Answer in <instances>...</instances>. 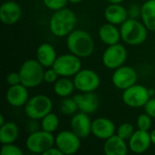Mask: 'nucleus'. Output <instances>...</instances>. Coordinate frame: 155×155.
<instances>
[{"label":"nucleus","mask_w":155,"mask_h":155,"mask_svg":"<svg viewBox=\"0 0 155 155\" xmlns=\"http://www.w3.org/2000/svg\"><path fill=\"white\" fill-rule=\"evenodd\" d=\"M66 46L70 53L80 58H86L94 51V40L85 30L74 29L66 36Z\"/></svg>","instance_id":"f257e3e1"},{"label":"nucleus","mask_w":155,"mask_h":155,"mask_svg":"<svg viewBox=\"0 0 155 155\" xmlns=\"http://www.w3.org/2000/svg\"><path fill=\"white\" fill-rule=\"evenodd\" d=\"M77 23L76 15L70 8L64 7L54 11L49 21L50 32L56 37H65L74 29Z\"/></svg>","instance_id":"f03ea898"},{"label":"nucleus","mask_w":155,"mask_h":155,"mask_svg":"<svg viewBox=\"0 0 155 155\" xmlns=\"http://www.w3.org/2000/svg\"><path fill=\"white\" fill-rule=\"evenodd\" d=\"M148 29L144 24L135 18H128L120 25L122 40L133 46L143 44L148 36Z\"/></svg>","instance_id":"7ed1b4c3"},{"label":"nucleus","mask_w":155,"mask_h":155,"mask_svg":"<svg viewBox=\"0 0 155 155\" xmlns=\"http://www.w3.org/2000/svg\"><path fill=\"white\" fill-rule=\"evenodd\" d=\"M21 84L27 88H35L44 82L45 67L35 59L25 60L19 68Z\"/></svg>","instance_id":"20e7f679"},{"label":"nucleus","mask_w":155,"mask_h":155,"mask_svg":"<svg viewBox=\"0 0 155 155\" xmlns=\"http://www.w3.org/2000/svg\"><path fill=\"white\" fill-rule=\"evenodd\" d=\"M153 94L154 91L153 89H149L143 84H135L123 91L122 99L126 106L135 109L143 107Z\"/></svg>","instance_id":"39448f33"},{"label":"nucleus","mask_w":155,"mask_h":155,"mask_svg":"<svg viewBox=\"0 0 155 155\" xmlns=\"http://www.w3.org/2000/svg\"><path fill=\"white\" fill-rule=\"evenodd\" d=\"M24 107L26 116L33 121H37L52 112L53 102L45 94H35L29 98Z\"/></svg>","instance_id":"423d86ee"},{"label":"nucleus","mask_w":155,"mask_h":155,"mask_svg":"<svg viewBox=\"0 0 155 155\" xmlns=\"http://www.w3.org/2000/svg\"><path fill=\"white\" fill-rule=\"evenodd\" d=\"M55 145V136L44 130L32 132L25 140V147L32 153L44 154L45 151Z\"/></svg>","instance_id":"0eeeda50"},{"label":"nucleus","mask_w":155,"mask_h":155,"mask_svg":"<svg viewBox=\"0 0 155 155\" xmlns=\"http://www.w3.org/2000/svg\"><path fill=\"white\" fill-rule=\"evenodd\" d=\"M127 57V49L122 44L118 43L112 45H107L106 49L103 53L102 62L107 69L115 70L124 65Z\"/></svg>","instance_id":"6e6552de"},{"label":"nucleus","mask_w":155,"mask_h":155,"mask_svg":"<svg viewBox=\"0 0 155 155\" xmlns=\"http://www.w3.org/2000/svg\"><path fill=\"white\" fill-rule=\"evenodd\" d=\"M53 67L58 73L60 77H74L81 69V58L69 53L57 56Z\"/></svg>","instance_id":"1a4fd4ad"},{"label":"nucleus","mask_w":155,"mask_h":155,"mask_svg":"<svg viewBox=\"0 0 155 155\" xmlns=\"http://www.w3.org/2000/svg\"><path fill=\"white\" fill-rule=\"evenodd\" d=\"M75 90L80 93L95 92L101 84L100 75L92 69H81L73 78Z\"/></svg>","instance_id":"9d476101"},{"label":"nucleus","mask_w":155,"mask_h":155,"mask_svg":"<svg viewBox=\"0 0 155 155\" xmlns=\"http://www.w3.org/2000/svg\"><path fill=\"white\" fill-rule=\"evenodd\" d=\"M55 146L64 155H73L81 148V138L72 130H64L56 134Z\"/></svg>","instance_id":"9b49d317"},{"label":"nucleus","mask_w":155,"mask_h":155,"mask_svg":"<svg viewBox=\"0 0 155 155\" xmlns=\"http://www.w3.org/2000/svg\"><path fill=\"white\" fill-rule=\"evenodd\" d=\"M138 74L136 70L131 66L123 65L115 70L112 75V83L119 90H125L132 85L137 84Z\"/></svg>","instance_id":"f8f14e48"},{"label":"nucleus","mask_w":155,"mask_h":155,"mask_svg":"<svg viewBox=\"0 0 155 155\" xmlns=\"http://www.w3.org/2000/svg\"><path fill=\"white\" fill-rule=\"evenodd\" d=\"M92 123L93 121H91L89 114L80 111L72 116L70 127L74 133L83 139L92 134Z\"/></svg>","instance_id":"ddd939ff"},{"label":"nucleus","mask_w":155,"mask_h":155,"mask_svg":"<svg viewBox=\"0 0 155 155\" xmlns=\"http://www.w3.org/2000/svg\"><path fill=\"white\" fill-rule=\"evenodd\" d=\"M127 143L129 150L136 154H141L147 152L153 144L149 131H143L139 129L135 130Z\"/></svg>","instance_id":"4468645a"},{"label":"nucleus","mask_w":155,"mask_h":155,"mask_svg":"<svg viewBox=\"0 0 155 155\" xmlns=\"http://www.w3.org/2000/svg\"><path fill=\"white\" fill-rule=\"evenodd\" d=\"M114 123L107 117H98L92 123V134L97 139L105 141L116 134Z\"/></svg>","instance_id":"2eb2a0df"},{"label":"nucleus","mask_w":155,"mask_h":155,"mask_svg":"<svg viewBox=\"0 0 155 155\" xmlns=\"http://www.w3.org/2000/svg\"><path fill=\"white\" fill-rule=\"evenodd\" d=\"M22 16L21 6L15 1L8 0L0 6V20L6 25L16 24Z\"/></svg>","instance_id":"dca6fc26"},{"label":"nucleus","mask_w":155,"mask_h":155,"mask_svg":"<svg viewBox=\"0 0 155 155\" xmlns=\"http://www.w3.org/2000/svg\"><path fill=\"white\" fill-rule=\"evenodd\" d=\"M29 88L22 84L9 86L5 93V99L7 103L13 107H22L25 106L29 100Z\"/></svg>","instance_id":"f3484780"},{"label":"nucleus","mask_w":155,"mask_h":155,"mask_svg":"<svg viewBox=\"0 0 155 155\" xmlns=\"http://www.w3.org/2000/svg\"><path fill=\"white\" fill-rule=\"evenodd\" d=\"M74 99L78 105L79 111L88 114H92L96 112L100 104V100L94 92L80 93L75 94Z\"/></svg>","instance_id":"a211bd4d"},{"label":"nucleus","mask_w":155,"mask_h":155,"mask_svg":"<svg viewBox=\"0 0 155 155\" xmlns=\"http://www.w3.org/2000/svg\"><path fill=\"white\" fill-rule=\"evenodd\" d=\"M104 18L108 23L121 25L129 18L128 9L122 4H109L104 12Z\"/></svg>","instance_id":"6ab92c4d"},{"label":"nucleus","mask_w":155,"mask_h":155,"mask_svg":"<svg viewBox=\"0 0 155 155\" xmlns=\"http://www.w3.org/2000/svg\"><path fill=\"white\" fill-rule=\"evenodd\" d=\"M128 152V143L116 134L104 141V153L106 155H126Z\"/></svg>","instance_id":"aec40b11"},{"label":"nucleus","mask_w":155,"mask_h":155,"mask_svg":"<svg viewBox=\"0 0 155 155\" xmlns=\"http://www.w3.org/2000/svg\"><path fill=\"white\" fill-rule=\"evenodd\" d=\"M98 36L106 45L118 44L120 43V40H122L120 28H118L117 25L108 22L100 26L98 30Z\"/></svg>","instance_id":"412c9836"},{"label":"nucleus","mask_w":155,"mask_h":155,"mask_svg":"<svg viewBox=\"0 0 155 155\" xmlns=\"http://www.w3.org/2000/svg\"><path fill=\"white\" fill-rule=\"evenodd\" d=\"M35 58L45 68H49L53 67L57 58V54L51 44L43 43L36 49Z\"/></svg>","instance_id":"4be33fe9"},{"label":"nucleus","mask_w":155,"mask_h":155,"mask_svg":"<svg viewBox=\"0 0 155 155\" xmlns=\"http://www.w3.org/2000/svg\"><path fill=\"white\" fill-rule=\"evenodd\" d=\"M141 19L149 31L155 32V0H147L143 4Z\"/></svg>","instance_id":"5701e85b"},{"label":"nucleus","mask_w":155,"mask_h":155,"mask_svg":"<svg viewBox=\"0 0 155 155\" xmlns=\"http://www.w3.org/2000/svg\"><path fill=\"white\" fill-rule=\"evenodd\" d=\"M19 136V128L14 122H5L0 126V143L1 144L14 143Z\"/></svg>","instance_id":"b1692460"},{"label":"nucleus","mask_w":155,"mask_h":155,"mask_svg":"<svg viewBox=\"0 0 155 155\" xmlns=\"http://www.w3.org/2000/svg\"><path fill=\"white\" fill-rule=\"evenodd\" d=\"M75 90L74 81L70 77H59V79L54 84V94L62 98L69 97Z\"/></svg>","instance_id":"393cba45"},{"label":"nucleus","mask_w":155,"mask_h":155,"mask_svg":"<svg viewBox=\"0 0 155 155\" xmlns=\"http://www.w3.org/2000/svg\"><path fill=\"white\" fill-rule=\"evenodd\" d=\"M41 129L48 132V133H52L54 134L59 127V117L57 116L56 114L51 112L49 114H47L44 118H42L41 120Z\"/></svg>","instance_id":"a878e982"},{"label":"nucleus","mask_w":155,"mask_h":155,"mask_svg":"<svg viewBox=\"0 0 155 155\" xmlns=\"http://www.w3.org/2000/svg\"><path fill=\"white\" fill-rule=\"evenodd\" d=\"M60 111L62 112V114H65V115H71L73 116L74 114H75L77 113V111H79L78 109V105L75 102V100L73 98H69V97H65L62 100L61 104H60Z\"/></svg>","instance_id":"bb28decb"},{"label":"nucleus","mask_w":155,"mask_h":155,"mask_svg":"<svg viewBox=\"0 0 155 155\" xmlns=\"http://www.w3.org/2000/svg\"><path fill=\"white\" fill-rule=\"evenodd\" d=\"M134 132V126L131 123L121 124L116 129V134L125 141H128Z\"/></svg>","instance_id":"cd10ccee"},{"label":"nucleus","mask_w":155,"mask_h":155,"mask_svg":"<svg viewBox=\"0 0 155 155\" xmlns=\"http://www.w3.org/2000/svg\"><path fill=\"white\" fill-rule=\"evenodd\" d=\"M153 118H152L148 114L144 112L143 114H140L137 117V121H136L137 128L143 131H149L153 125Z\"/></svg>","instance_id":"c85d7f7f"},{"label":"nucleus","mask_w":155,"mask_h":155,"mask_svg":"<svg viewBox=\"0 0 155 155\" xmlns=\"http://www.w3.org/2000/svg\"><path fill=\"white\" fill-rule=\"evenodd\" d=\"M1 154L2 155H23L24 153L22 149L14 143H6L2 144L1 147Z\"/></svg>","instance_id":"c756f323"},{"label":"nucleus","mask_w":155,"mask_h":155,"mask_svg":"<svg viewBox=\"0 0 155 155\" xmlns=\"http://www.w3.org/2000/svg\"><path fill=\"white\" fill-rule=\"evenodd\" d=\"M43 3L46 8L54 12L66 7L68 0H43Z\"/></svg>","instance_id":"7c9ffc66"},{"label":"nucleus","mask_w":155,"mask_h":155,"mask_svg":"<svg viewBox=\"0 0 155 155\" xmlns=\"http://www.w3.org/2000/svg\"><path fill=\"white\" fill-rule=\"evenodd\" d=\"M60 75L58 73L55 71L54 67H49L46 70H45V74H44V82L46 84H54L58 79Z\"/></svg>","instance_id":"2f4dec72"},{"label":"nucleus","mask_w":155,"mask_h":155,"mask_svg":"<svg viewBox=\"0 0 155 155\" xmlns=\"http://www.w3.org/2000/svg\"><path fill=\"white\" fill-rule=\"evenodd\" d=\"M6 83L9 86L21 84V76L19 72H11L6 75Z\"/></svg>","instance_id":"473e14b6"},{"label":"nucleus","mask_w":155,"mask_h":155,"mask_svg":"<svg viewBox=\"0 0 155 155\" xmlns=\"http://www.w3.org/2000/svg\"><path fill=\"white\" fill-rule=\"evenodd\" d=\"M144 112L148 114L152 118L155 119V97H151L146 104L143 106Z\"/></svg>","instance_id":"72a5a7b5"},{"label":"nucleus","mask_w":155,"mask_h":155,"mask_svg":"<svg viewBox=\"0 0 155 155\" xmlns=\"http://www.w3.org/2000/svg\"><path fill=\"white\" fill-rule=\"evenodd\" d=\"M128 15L130 18H135L138 19V17H141V7H139L137 5H132L128 8Z\"/></svg>","instance_id":"f704fd0d"},{"label":"nucleus","mask_w":155,"mask_h":155,"mask_svg":"<svg viewBox=\"0 0 155 155\" xmlns=\"http://www.w3.org/2000/svg\"><path fill=\"white\" fill-rule=\"evenodd\" d=\"M43 155H64V153L54 145L52 148H50L47 151H45Z\"/></svg>","instance_id":"c9c22d12"},{"label":"nucleus","mask_w":155,"mask_h":155,"mask_svg":"<svg viewBox=\"0 0 155 155\" xmlns=\"http://www.w3.org/2000/svg\"><path fill=\"white\" fill-rule=\"evenodd\" d=\"M150 135H151V140H152V143L155 145V129H153L151 133H150Z\"/></svg>","instance_id":"e433bc0d"},{"label":"nucleus","mask_w":155,"mask_h":155,"mask_svg":"<svg viewBox=\"0 0 155 155\" xmlns=\"http://www.w3.org/2000/svg\"><path fill=\"white\" fill-rule=\"evenodd\" d=\"M110 4H122L124 0H107Z\"/></svg>","instance_id":"4c0bfd02"},{"label":"nucleus","mask_w":155,"mask_h":155,"mask_svg":"<svg viewBox=\"0 0 155 155\" xmlns=\"http://www.w3.org/2000/svg\"><path fill=\"white\" fill-rule=\"evenodd\" d=\"M83 0H68V3H71V4H74V5H76V4H80Z\"/></svg>","instance_id":"58836bf2"},{"label":"nucleus","mask_w":155,"mask_h":155,"mask_svg":"<svg viewBox=\"0 0 155 155\" xmlns=\"http://www.w3.org/2000/svg\"><path fill=\"white\" fill-rule=\"evenodd\" d=\"M5 124V117H4V115H1L0 116V126H2L3 124Z\"/></svg>","instance_id":"ea45409f"}]
</instances>
